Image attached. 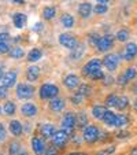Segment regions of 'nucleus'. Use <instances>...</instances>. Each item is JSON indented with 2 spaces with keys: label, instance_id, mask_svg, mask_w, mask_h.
Here are the masks:
<instances>
[{
  "label": "nucleus",
  "instance_id": "obj_1",
  "mask_svg": "<svg viewBox=\"0 0 137 155\" xmlns=\"http://www.w3.org/2000/svg\"><path fill=\"white\" fill-rule=\"evenodd\" d=\"M59 94V88L54 84H43L40 88L41 99H55Z\"/></svg>",
  "mask_w": 137,
  "mask_h": 155
},
{
  "label": "nucleus",
  "instance_id": "obj_2",
  "mask_svg": "<svg viewBox=\"0 0 137 155\" xmlns=\"http://www.w3.org/2000/svg\"><path fill=\"white\" fill-rule=\"evenodd\" d=\"M99 136H100L99 129L93 125L85 126L84 130H82V137H84V140L86 141V143H95V141L99 139Z\"/></svg>",
  "mask_w": 137,
  "mask_h": 155
},
{
  "label": "nucleus",
  "instance_id": "obj_3",
  "mask_svg": "<svg viewBox=\"0 0 137 155\" xmlns=\"http://www.w3.org/2000/svg\"><path fill=\"white\" fill-rule=\"evenodd\" d=\"M59 43H60V45H63L64 48H69V50H74L78 45L77 38L70 33H63L59 36Z\"/></svg>",
  "mask_w": 137,
  "mask_h": 155
},
{
  "label": "nucleus",
  "instance_id": "obj_4",
  "mask_svg": "<svg viewBox=\"0 0 137 155\" xmlns=\"http://www.w3.org/2000/svg\"><path fill=\"white\" fill-rule=\"evenodd\" d=\"M34 95V88L29 84H19L17 87V96L19 99H30Z\"/></svg>",
  "mask_w": 137,
  "mask_h": 155
},
{
  "label": "nucleus",
  "instance_id": "obj_5",
  "mask_svg": "<svg viewBox=\"0 0 137 155\" xmlns=\"http://www.w3.org/2000/svg\"><path fill=\"white\" fill-rule=\"evenodd\" d=\"M102 63L104 64V68L107 69L108 71H114L118 68V63H119V58L115 54H108V55L104 56V59L102 61Z\"/></svg>",
  "mask_w": 137,
  "mask_h": 155
},
{
  "label": "nucleus",
  "instance_id": "obj_6",
  "mask_svg": "<svg viewBox=\"0 0 137 155\" xmlns=\"http://www.w3.org/2000/svg\"><path fill=\"white\" fill-rule=\"evenodd\" d=\"M95 44H96L97 50L102 51V52H104V51L110 50V48L114 45V40H113V37H111V36L106 35V36H102V37L97 38V41Z\"/></svg>",
  "mask_w": 137,
  "mask_h": 155
},
{
  "label": "nucleus",
  "instance_id": "obj_7",
  "mask_svg": "<svg viewBox=\"0 0 137 155\" xmlns=\"http://www.w3.org/2000/svg\"><path fill=\"white\" fill-rule=\"evenodd\" d=\"M102 61H99V59H92V61H89L84 66V74L85 76H92V74L95 73V71H99L102 70Z\"/></svg>",
  "mask_w": 137,
  "mask_h": 155
},
{
  "label": "nucleus",
  "instance_id": "obj_8",
  "mask_svg": "<svg viewBox=\"0 0 137 155\" xmlns=\"http://www.w3.org/2000/svg\"><path fill=\"white\" fill-rule=\"evenodd\" d=\"M77 124V115L74 114V113H66V115L63 117V120H62V128L64 129V130L70 132L71 129L76 126Z\"/></svg>",
  "mask_w": 137,
  "mask_h": 155
},
{
  "label": "nucleus",
  "instance_id": "obj_9",
  "mask_svg": "<svg viewBox=\"0 0 137 155\" xmlns=\"http://www.w3.org/2000/svg\"><path fill=\"white\" fill-rule=\"evenodd\" d=\"M54 144L56 147H64L67 139H69V132L64 130V129H60V130H56V133L54 135Z\"/></svg>",
  "mask_w": 137,
  "mask_h": 155
},
{
  "label": "nucleus",
  "instance_id": "obj_10",
  "mask_svg": "<svg viewBox=\"0 0 137 155\" xmlns=\"http://www.w3.org/2000/svg\"><path fill=\"white\" fill-rule=\"evenodd\" d=\"M32 148L36 152V155H44L45 154V143L41 137H33L32 139Z\"/></svg>",
  "mask_w": 137,
  "mask_h": 155
},
{
  "label": "nucleus",
  "instance_id": "obj_11",
  "mask_svg": "<svg viewBox=\"0 0 137 155\" xmlns=\"http://www.w3.org/2000/svg\"><path fill=\"white\" fill-rule=\"evenodd\" d=\"M15 82H17V73H15V71H7L3 76V78H2V85H3L4 88L14 87Z\"/></svg>",
  "mask_w": 137,
  "mask_h": 155
},
{
  "label": "nucleus",
  "instance_id": "obj_12",
  "mask_svg": "<svg viewBox=\"0 0 137 155\" xmlns=\"http://www.w3.org/2000/svg\"><path fill=\"white\" fill-rule=\"evenodd\" d=\"M136 55H137V44L136 43L126 44L125 51H123V58H125V61H132Z\"/></svg>",
  "mask_w": 137,
  "mask_h": 155
},
{
  "label": "nucleus",
  "instance_id": "obj_13",
  "mask_svg": "<svg viewBox=\"0 0 137 155\" xmlns=\"http://www.w3.org/2000/svg\"><path fill=\"white\" fill-rule=\"evenodd\" d=\"M21 113L25 115V117H34L37 114V107H36L33 103H26L21 107Z\"/></svg>",
  "mask_w": 137,
  "mask_h": 155
},
{
  "label": "nucleus",
  "instance_id": "obj_14",
  "mask_svg": "<svg viewBox=\"0 0 137 155\" xmlns=\"http://www.w3.org/2000/svg\"><path fill=\"white\" fill-rule=\"evenodd\" d=\"M63 84L66 85L67 88H70V89H74V88H77V87L80 85V78H78L77 76H74V74H69V76L64 77Z\"/></svg>",
  "mask_w": 137,
  "mask_h": 155
},
{
  "label": "nucleus",
  "instance_id": "obj_15",
  "mask_svg": "<svg viewBox=\"0 0 137 155\" xmlns=\"http://www.w3.org/2000/svg\"><path fill=\"white\" fill-rule=\"evenodd\" d=\"M55 133H56V129H55V126L51 125V124H45V125L41 126V135L44 136V139L54 137Z\"/></svg>",
  "mask_w": 137,
  "mask_h": 155
},
{
  "label": "nucleus",
  "instance_id": "obj_16",
  "mask_svg": "<svg viewBox=\"0 0 137 155\" xmlns=\"http://www.w3.org/2000/svg\"><path fill=\"white\" fill-rule=\"evenodd\" d=\"M50 108L55 113L62 111V110L64 108V100L60 99V97H55V99H52L50 102Z\"/></svg>",
  "mask_w": 137,
  "mask_h": 155
},
{
  "label": "nucleus",
  "instance_id": "obj_17",
  "mask_svg": "<svg viewBox=\"0 0 137 155\" xmlns=\"http://www.w3.org/2000/svg\"><path fill=\"white\" fill-rule=\"evenodd\" d=\"M38 76H40V69L37 68V66H30V68H28L26 70V78L29 80V81H36V80H38Z\"/></svg>",
  "mask_w": 137,
  "mask_h": 155
},
{
  "label": "nucleus",
  "instance_id": "obj_18",
  "mask_svg": "<svg viewBox=\"0 0 137 155\" xmlns=\"http://www.w3.org/2000/svg\"><path fill=\"white\" fill-rule=\"evenodd\" d=\"M106 113H107L106 107H103V106H100V104L93 106V108H92V115H93L96 120H103L104 115H106Z\"/></svg>",
  "mask_w": 137,
  "mask_h": 155
},
{
  "label": "nucleus",
  "instance_id": "obj_19",
  "mask_svg": "<svg viewBox=\"0 0 137 155\" xmlns=\"http://www.w3.org/2000/svg\"><path fill=\"white\" fill-rule=\"evenodd\" d=\"M78 12H80V15H81L82 18H88L90 15V12H92V4H90V3H82V4H80Z\"/></svg>",
  "mask_w": 137,
  "mask_h": 155
},
{
  "label": "nucleus",
  "instance_id": "obj_20",
  "mask_svg": "<svg viewBox=\"0 0 137 155\" xmlns=\"http://www.w3.org/2000/svg\"><path fill=\"white\" fill-rule=\"evenodd\" d=\"M10 132H11L14 136H19L22 135V125H21L19 121L14 120L10 122Z\"/></svg>",
  "mask_w": 137,
  "mask_h": 155
},
{
  "label": "nucleus",
  "instance_id": "obj_21",
  "mask_svg": "<svg viewBox=\"0 0 137 155\" xmlns=\"http://www.w3.org/2000/svg\"><path fill=\"white\" fill-rule=\"evenodd\" d=\"M25 24H26V15H25V14L18 12V14L14 15V25H15V28L22 29V28L25 26Z\"/></svg>",
  "mask_w": 137,
  "mask_h": 155
},
{
  "label": "nucleus",
  "instance_id": "obj_22",
  "mask_svg": "<svg viewBox=\"0 0 137 155\" xmlns=\"http://www.w3.org/2000/svg\"><path fill=\"white\" fill-rule=\"evenodd\" d=\"M103 121H104V124L107 126H115V121H117V114L114 111H108L106 113L104 118H103Z\"/></svg>",
  "mask_w": 137,
  "mask_h": 155
},
{
  "label": "nucleus",
  "instance_id": "obj_23",
  "mask_svg": "<svg viewBox=\"0 0 137 155\" xmlns=\"http://www.w3.org/2000/svg\"><path fill=\"white\" fill-rule=\"evenodd\" d=\"M60 24L63 25L64 28H73L74 18L71 17L70 14H64V15H62V18H60Z\"/></svg>",
  "mask_w": 137,
  "mask_h": 155
},
{
  "label": "nucleus",
  "instance_id": "obj_24",
  "mask_svg": "<svg viewBox=\"0 0 137 155\" xmlns=\"http://www.w3.org/2000/svg\"><path fill=\"white\" fill-rule=\"evenodd\" d=\"M28 59H29L30 62H37L41 59V51L37 50V48H33L32 51H30L29 54H28Z\"/></svg>",
  "mask_w": 137,
  "mask_h": 155
},
{
  "label": "nucleus",
  "instance_id": "obj_25",
  "mask_svg": "<svg viewBox=\"0 0 137 155\" xmlns=\"http://www.w3.org/2000/svg\"><path fill=\"white\" fill-rule=\"evenodd\" d=\"M84 51H85V47L82 45V44H78V45L73 50V52H71V58L73 59H80L82 56V54H84Z\"/></svg>",
  "mask_w": 137,
  "mask_h": 155
},
{
  "label": "nucleus",
  "instance_id": "obj_26",
  "mask_svg": "<svg viewBox=\"0 0 137 155\" xmlns=\"http://www.w3.org/2000/svg\"><path fill=\"white\" fill-rule=\"evenodd\" d=\"M128 124H129V118L126 117L125 114H119V115H117L115 126H118V128H122V126H126Z\"/></svg>",
  "mask_w": 137,
  "mask_h": 155
},
{
  "label": "nucleus",
  "instance_id": "obj_27",
  "mask_svg": "<svg viewBox=\"0 0 137 155\" xmlns=\"http://www.w3.org/2000/svg\"><path fill=\"white\" fill-rule=\"evenodd\" d=\"M55 14H56L55 7H45V8L43 10V17L45 18V19H52V18L55 17Z\"/></svg>",
  "mask_w": 137,
  "mask_h": 155
},
{
  "label": "nucleus",
  "instance_id": "obj_28",
  "mask_svg": "<svg viewBox=\"0 0 137 155\" xmlns=\"http://www.w3.org/2000/svg\"><path fill=\"white\" fill-rule=\"evenodd\" d=\"M10 56L14 59H18V58H22L24 56V50L19 47H14L10 50Z\"/></svg>",
  "mask_w": 137,
  "mask_h": 155
},
{
  "label": "nucleus",
  "instance_id": "obj_29",
  "mask_svg": "<svg viewBox=\"0 0 137 155\" xmlns=\"http://www.w3.org/2000/svg\"><path fill=\"white\" fill-rule=\"evenodd\" d=\"M117 103H118L117 95H110V96H107V99H106V106H107V107H117Z\"/></svg>",
  "mask_w": 137,
  "mask_h": 155
},
{
  "label": "nucleus",
  "instance_id": "obj_30",
  "mask_svg": "<svg viewBox=\"0 0 137 155\" xmlns=\"http://www.w3.org/2000/svg\"><path fill=\"white\" fill-rule=\"evenodd\" d=\"M3 111L6 113L7 115H12L15 113V104L12 102H7L3 107Z\"/></svg>",
  "mask_w": 137,
  "mask_h": 155
},
{
  "label": "nucleus",
  "instance_id": "obj_31",
  "mask_svg": "<svg viewBox=\"0 0 137 155\" xmlns=\"http://www.w3.org/2000/svg\"><path fill=\"white\" fill-rule=\"evenodd\" d=\"M129 104V100L126 96H121L118 97V103H117V108H119V110H125L126 107H128Z\"/></svg>",
  "mask_w": 137,
  "mask_h": 155
},
{
  "label": "nucleus",
  "instance_id": "obj_32",
  "mask_svg": "<svg viewBox=\"0 0 137 155\" xmlns=\"http://www.w3.org/2000/svg\"><path fill=\"white\" fill-rule=\"evenodd\" d=\"M88 124V118H86V115L84 114V113H80L78 115H77V125L78 126H88L86 125Z\"/></svg>",
  "mask_w": 137,
  "mask_h": 155
},
{
  "label": "nucleus",
  "instance_id": "obj_33",
  "mask_svg": "<svg viewBox=\"0 0 137 155\" xmlns=\"http://www.w3.org/2000/svg\"><path fill=\"white\" fill-rule=\"evenodd\" d=\"M136 69H134V68H129L128 69V70H126L125 71V74H123V77H125V80H126V81H130V80H133L134 78V77H136Z\"/></svg>",
  "mask_w": 137,
  "mask_h": 155
},
{
  "label": "nucleus",
  "instance_id": "obj_34",
  "mask_svg": "<svg viewBox=\"0 0 137 155\" xmlns=\"http://www.w3.org/2000/svg\"><path fill=\"white\" fill-rule=\"evenodd\" d=\"M117 38L119 41H126L129 38V32L126 29H121V30H118V33H117Z\"/></svg>",
  "mask_w": 137,
  "mask_h": 155
},
{
  "label": "nucleus",
  "instance_id": "obj_35",
  "mask_svg": "<svg viewBox=\"0 0 137 155\" xmlns=\"http://www.w3.org/2000/svg\"><path fill=\"white\" fill-rule=\"evenodd\" d=\"M78 94L81 95V96H86V95L90 94V87L86 84H81L80 85V89H78Z\"/></svg>",
  "mask_w": 137,
  "mask_h": 155
},
{
  "label": "nucleus",
  "instance_id": "obj_36",
  "mask_svg": "<svg viewBox=\"0 0 137 155\" xmlns=\"http://www.w3.org/2000/svg\"><path fill=\"white\" fill-rule=\"evenodd\" d=\"M108 10L107 4H102V3H97L96 6H95V12L96 14H106Z\"/></svg>",
  "mask_w": 137,
  "mask_h": 155
},
{
  "label": "nucleus",
  "instance_id": "obj_37",
  "mask_svg": "<svg viewBox=\"0 0 137 155\" xmlns=\"http://www.w3.org/2000/svg\"><path fill=\"white\" fill-rule=\"evenodd\" d=\"M44 155H58V148H56L55 144L48 147V148L45 150V154H44Z\"/></svg>",
  "mask_w": 137,
  "mask_h": 155
},
{
  "label": "nucleus",
  "instance_id": "obj_38",
  "mask_svg": "<svg viewBox=\"0 0 137 155\" xmlns=\"http://www.w3.org/2000/svg\"><path fill=\"white\" fill-rule=\"evenodd\" d=\"M10 52V43H3L0 41V54Z\"/></svg>",
  "mask_w": 137,
  "mask_h": 155
},
{
  "label": "nucleus",
  "instance_id": "obj_39",
  "mask_svg": "<svg viewBox=\"0 0 137 155\" xmlns=\"http://www.w3.org/2000/svg\"><path fill=\"white\" fill-rule=\"evenodd\" d=\"M90 78H92V80H103V78H104V74H103L102 70L95 71V73L90 76Z\"/></svg>",
  "mask_w": 137,
  "mask_h": 155
},
{
  "label": "nucleus",
  "instance_id": "obj_40",
  "mask_svg": "<svg viewBox=\"0 0 137 155\" xmlns=\"http://www.w3.org/2000/svg\"><path fill=\"white\" fill-rule=\"evenodd\" d=\"M0 41H3V43H10V41H11V37H10L8 33H0Z\"/></svg>",
  "mask_w": 137,
  "mask_h": 155
},
{
  "label": "nucleus",
  "instance_id": "obj_41",
  "mask_svg": "<svg viewBox=\"0 0 137 155\" xmlns=\"http://www.w3.org/2000/svg\"><path fill=\"white\" fill-rule=\"evenodd\" d=\"M18 150H19V144H18V143H12V144H11V147H10V151H11V155L17 154Z\"/></svg>",
  "mask_w": 137,
  "mask_h": 155
},
{
  "label": "nucleus",
  "instance_id": "obj_42",
  "mask_svg": "<svg viewBox=\"0 0 137 155\" xmlns=\"http://www.w3.org/2000/svg\"><path fill=\"white\" fill-rule=\"evenodd\" d=\"M114 151H115V148H114V147H110V148H106L104 151H100L97 155H110V154H113Z\"/></svg>",
  "mask_w": 137,
  "mask_h": 155
},
{
  "label": "nucleus",
  "instance_id": "obj_43",
  "mask_svg": "<svg viewBox=\"0 0 137 155\" xmlns=\"http://www.w3.org/2000/svg\"><path fill=\"white\" fill-rule=\"evenodd\" d=\"M6 139V130H4V126L0 124V141H3Z\"/></svg>",
  "mask_w": 137,
  "mask_h": 155
},
{
  "label": "nucleus",
  "instance_id": "obj_44",
  "mask_svg": "<svg viewBox=\"0 0 137 155\" xmlns=\"http://www.w3.org/2000/svg\"><path fill=\"white\" fill-rule=\"evenodd\" d=\"M6 96H7V89L3 87V85H2V87H0V100L4 99Z\"/></svg>",
  "mask_w": 137,
  "mask_h": 155
},
{
  "label": "nucleus",
  "instance_id": "obj_45",
  "mask_svg": "<svg viewBox=\"0 0 137 155\" xmlns=\"http://www.w3.org/2000/svg\"><path fill=\"white\" fill-rule=\"evenodd\" d=\"M81 99H82V96H81V95H77V96H73V97H71V100H73V103H74V104H80V103H81Z\"/></svg>",
  "mask_w": 137,
  "mask_h": 155
},
{
  "label": "nucleus",
  "instance_id": "obj_46",
  "mask_svg": "<svg viewBox=\"0 0 137 155\" xmlns=\"http://www.w3.org/2000/svg\"><path fill=\"white\" fill-rule=\"evenodd\" d=\"M118 82H119L121 85H125V84H126V82H128V81H126V80H125V77L122 76V77H119V80H118Z\"/></svg>",
  "mask_w": 137,
  "mask_h": 155
},
{
  "label": "nucleus",
  "instance_id": "obj_47",
  "mask_svg": "<svg viewBox=\"0 0 137 155\" xmlns=\"http://www.w3.org/2000/svg\"><path fill=\"white\" fill-rule=\"evenodd\" d=\"M41 28H43V24H40V22H38V24H36V26L33 28V30H40Z\"/></svg>",
  "mask_w": 137,
  "mask_h": 155
},
{
  "label": "nucleus",
  "instance_id": "obj_48",
  "mask_svg": "<svg viewBox=\"0 0 137 155\" xmlns=\"http://www.w3.org/2000/svg\"><path fill=\"white\" fill-rule=\"evenodd\" d=\"M96 2H97V3H102V4H107L110 0H96Z\"/></svg>",
  "mask_w": 137,
  "mask_h": 155
},
{
  "label": "nucleus",
  "instance_id": "obj_49",
  "mask_svg": "<svg viewBox=\"0 0 137 155\" xmlns=\"http://www.w3.org/2000/svg\"><path fill=\"white\" fill-rule=\"evenodd\" d=\"M69 155H85V154H82V152H78V154H77V152H73V154H69Z\"/></svg>",
  "mask_w": 137,
  "mask_h": 155
},
{
  "label": "nucleus",
  "instance_id": "obj_50",
  "mask_svg": "<svg viewBox=\"0 0 137 155\" xmlns=\"http://www.w3.org/2000/svg\"><path fill=\"white\" fill-rule=\"evenodd\" d=\"M3 78V71H2V68H0V80Z\"/></svg>",
  "mask_w": 137,
  "mask_h": 155
},
{
  "label": "nucleus",
  "instance_id": "obj_51",
  "mask_svg": "<svg viewBox=\"0 0 137 155\" xmlns=\"http://www.w3.org/2000/svg\"><path fill=\"white\" fill-rule=\"evenodd\" d=\"M18 155H29V154H28V152H19Z\"/></svg>",
  "mask_w": 137,
  "mask_h": 155
},
{
  "label": "nucleus",
  "instance_id": "obj_52",
  "mask_svg": "<svg viewBox=\"0 0 137 155\" xmlns=\"http://www.w3.org/2000/svg\"><path fill=\"white\" fill-rule=\"evenodd\" d=\"M15 3H22V2H24V0H14Z\"/></svg>",
  "mask_w": 137,
  "mask_h": 155
},
{
  "label": "nucleus",
  "instance_id": "obj_53",
  "mask_svg": "<svg viewBox=\"0 0 137 155\" xmlns=\"http://www.w3.org/2000/svg\"><path fill=\"white\" fill-rule=\"evenodd\" d=\"M132 154H134V155H137V150H133V151H132Z\"/></svg>",
  "mask_w": 137,
  "mask_h": 155
},
{
  "label": "nucleus",
  "instance_id": "obj_54",
  "mask_svg": "<svg viewBox=\"0 0 137 155\" xmlns=\"http://www.w3.org/2000/svg\"><path fill=\"white\" fill-rule=\"evenodd\" d=\"M134 108L137 110V100H136V103H134Z\"/></svg>",
  "mask_w": 137,
  "mask_h": 155
},
{
  "label": "nucleus",
  "instance_id": "obj_55",
  "mask_svg": "<svg viewBox=\"0 0 137 155\" xmlns=\"http://www.w3.org/2000/svg\"><path fill=\"white\" fill-rule=\"evenodd\" d=\"M134 92H136V94H137V85H136V87H134Z\"/></svg>",
  "mask_w": 137,
  "mask_h": 155
},
{
  "label": "nucleus",
  "instance_id": "obj_56",
  "mask_svg": "<svg viewBox=\"0 0 137 155\" xmlns=\"http://www.w3.org/2000/svg\"><path fill=\"white\" fill-rule=\"evenodd\" d=\"M0 113H2V108H0Z\"/></svg>",
  "mask_w": 137,
  "mask_h": 155
}]
</instances>
